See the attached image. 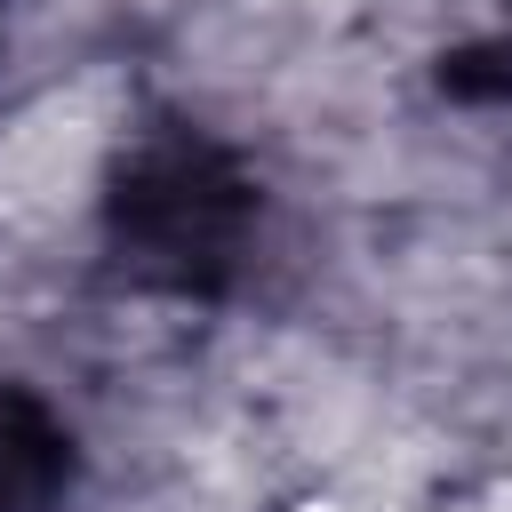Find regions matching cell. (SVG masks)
Returning a JSON list of instances; mask_svg holds the SVG:
<instances>
[{
  "label": "cell",
  "instance_id": "1",
  "mask_svg": "<svg viewBox=\"0 0 512 512\" xmlns=\"http://www.w3.org/2000/svg\"><path fill=\"white\" fill-rule=\"evenodd\" d=\"M240 176L208 152V144H160L128 168V200H120V240L136 248V264L200 280L224 264V248L240 240Z\"/></svg>",
  "mask_w": 512,
  "mask_h": 512
},
{
  "label": "cell",
  "instance_id": "2",
  "mask_svg": "<svg viewBox=\"0 0 512 512\" xmlns=\"http://www.w3.org/2000/svg\"><path fill=\"white\" fill-rule=\"evenodd\" d=\"M72 480V432L16 384H0V512H48Z\"/></svg>",
  "mask_w": 512,
  "mask_h": 512
}]
</instances>
